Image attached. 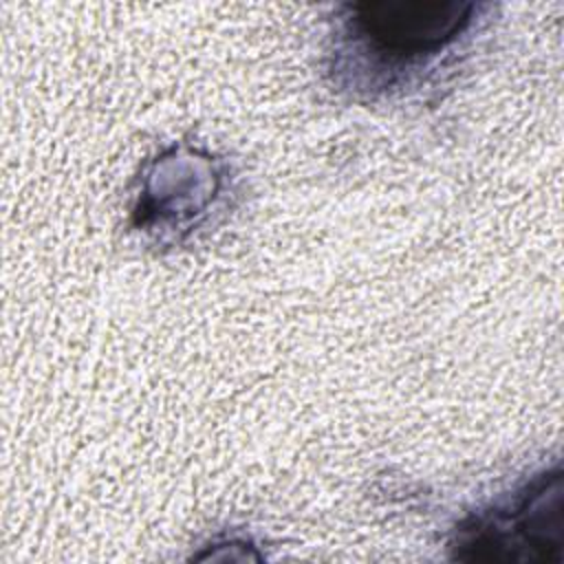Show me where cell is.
Listing matches in <instances>:
<instances>
[{
  "instance_id": "obj_3",
  "label": "cell",
  "mask_w": 564,
  "mask_h": 564,
  "mask_svg": "<svg viewBox=\"0 0 564 564\" xmlns=\"http://www.w3.org/2000/svg\"><path fill=\"white\" fill-rule=\"evenodd\" d=\"M225 189V161L189 145H172L145 167L132 223L159 240H183L209 218Z\"/></svg>"
},
{
  "instance_id": "obj_1",
  "label": "cell",
  "mask_w": 564,
  "mask_h": 564,
  "mask_svg": "<svg viewBox=\"0 0 564 564\" xmlns=\"http://www.w3.org/2000/svg\"><path fill=\"white\" fill-rule=\"evenodd\" d=\"M491 11L463 0H368L335 9L326 53L333 84L355 97L403 90L463 46Z\"/></svg>"
},
{
  "instance_id": "obj_2",
  "label": "cell",
  "mask_w": 564,
  "mask_h": 564,
  "mask_svg": "<svg viewBox=\"0 0 564 564\" xmlns=\"http://www.w3.org/2000/svg\"><path fill=\"white\" fill-rule=\"evenodd\" d=\"M454 546L458 557L496 562L562 560L564 474L560 465L542 469L487 509L467 516Z\"/></svg>"
}]
</instances>
